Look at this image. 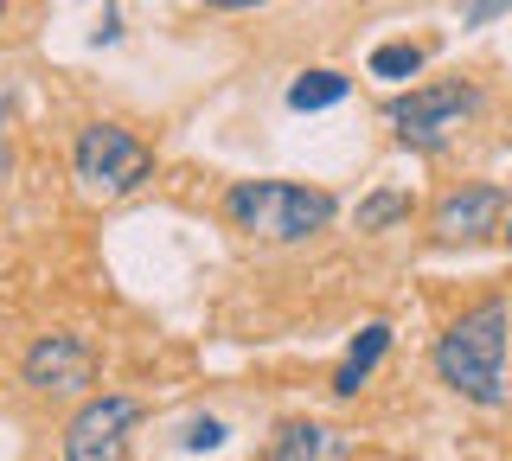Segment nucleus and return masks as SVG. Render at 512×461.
Masks as SVG:
<instances>
[{
	"instance_id": "nucleus-1",
	"label": "nucleus",
	"mask_w": 512,
	"mask_h": 461,
	"mask_svg": "<svg viewBox=\"0 0 512 461\" xmlns=\"http://www.w3.org/2000/svg\"><path fill=\"white\" fill-rule=\"evenodd\" d=\"M512 308L506 301H480L461 321H448L436 346V372L448 391H461L468 404H506V340H512Z\"/></svg>"
},
{
	"instance_id": "nucleus-2",
	"label": "nucleus",
	"mask_w": 512,
	"mask_h": 461,
	"mask_svg": "<svg viewBox=\"0 0 512 461\" xmlns=\"http://www.w3.org/2000/svg\"><path fill=\"white\" fill-rule=\"evenodd\" d=\"M333 193L320 186H295V180H237L224 193V218L237 231L263 237V244H301V237L333 225Z\"/></svg>"
},
{
	"instance_id": "nucleus-3",
	"label": "nucleus",
	"mask_w": 512,
	"mask_h": 461,
	"mask_svg": "<svg viewBox=\"0 0 512 461\" xmlns=\"http://www.w3.org/2000/svg\"><path fill=\"white\" fill-rule=\"evenodd\" d=\"M71 167H77V180H84V193L122 199L154 173V154H148V141H135L122 122H90L71 148Z\"/></svg>"
},
{
	"instance_id": "nucleus-4",
	"label": "nucleus",
	"mask_w": 512,
	"mask_h": 461,
	"mask_svg": "<svg viewBox=\"0 0 512 461\" xmlns=\"http://www.w3.org/2000/svg\"><path fill=\"white\" fill-rule=\"evenodd\" d=\"M480 97H474V84H423V90H410V97H391V129L404 148H442L448 135L461 129V116H468Z\"/></svg>"
},
{
	"instance_id": "nucleus-5",
	"label": "nucleus",
	"mask_w": 512,
	"mask_h": 461,
	"mask_svg": "<svg viewBox=\"0 0 512 461\" xmlns=\"http://www.w3.org/2000/svg\"><path fill=\"white\" fill-rule=\"evenodd\" d=\"M135 397L109 391L90 397L71 423H64V461H128V429H135Z\"/></svg>"
},
{
	"instance_id": "nucleus-6",
	"label": "nucleus",
	"mask_w": 512,
	"mask_h": 461,
	"mask_svg": "<svg viewBox=\"0 0 512 461\" xmlns=\"http://www.w3.org/2000/svg\"><path fill=\"white\" fill-rule=\"evenodd\" d=\"M26 385L39 397H71V391H90L96 385V353L90 340L77 333H45V340L26 346Z\"/></svg>"
},
{
	"instance_id": "nucleus-7",
	"label": "nucleus",
	"mask_w": 512,
	"mask_h": 461,
	"mask_svg": "<svg viewBox=\"0 0 512 461\" xmlns=\"http://www.w3.org/2000/svg\"><path fill=\"white\" fill-rule=\"evenodd\" d=\"M500 186H461V193H448L442 199V212H436V237L442 244H461V237H480V231H493V218H500Z\"/></svg>"
},
{
	"instance_id": "nucleus-8",
	"label": "nucleus",
	"mask_w": 512,
	"mask_h": 461,
	"mask_svg": "<svg viewBox=\"0 0 512 461\" xmlns=\"http://www.w3.org/2000/svg\"><path fill=\"white\" fill-rule=\"evenodd\" d=\"M346 455H352L346 429H333V423H282L263 461H346Z\"/></svg>"
},
{
	"instance_id": "nucleus-9",
	"label": "nucleus",
	"mask_w": 512,
	"mask_h": 461,
	"mask_svg": "<svg viewBox=\"0 0 512 461\" xmlns=\"http://www.w3.org/2000/svg\"><path fill=\"white\" fill-rule=\"evenodd\" d=\"M384 353H391V327L372 321V327L359 333V340H352V353L340 359V372H333V397H359V391H365V378L378 372V359H384Z\"/></svg>"
},
{
	"instance_id": "nucleus-10",
	"label": "nucleus",
	"mask_w": 512,
	"mask_h": 461,
	"mask_svg": "<svg viewBox=\"0 0 512 461\" xmlns=\"http://www.w3.org/2000/svg\"><path fill=\"white\" fill-rule=\"evenodd\" d=\"M346 90H352V77L340 71H301L295 84H288V109H333V103H346Z\"/></svg>"
},
{
	"instance_id": "nucleus-11",
	"label": "nucleus",
	"mask_w": 512,
	"mask_h": 461,
	"mask_svg": "<svg viewBox=\"0 0 512 461\" xmlns=\"http://www.w3.org/2000/svg\"><path fill=\"white\" fill-rule=\"evenodd\" d=\"M423 71V45L397 39V45H378L372 52V77H384V84H404V77Z\"/></svg>"
},
{
	"instance_id": "nucleus-12",
	"label": "nucleus",
	"mask_w": 512,
	"mask_h": 461,
	"mask_svg": "<svg viewBox=\"0 0 512 461\" xmlns=\"http://www.w3.org/2000/svg\"><path fill=\"white\" fill-rule=\"evenodd\" d=\"M397 218H410V199L404 193H372L359 205V231H384V225H397Z\"/></svg>"
},
{
	"instance_id": "nucleus-13",
	"label": "nucleus",
	"mask_w": 512,
	"mask_h": 461,
	"mask_svg": "<svg viewBox=\"0 0 512 461\" xmlns=\"http://www.w3.org/2000/svg\"><path fill=\"white\" fill-rule=\"evenodd\" d=\"M224 442V423L218 417H192L186 423V449H218Z\"/></svg>"
},
{
	"instance_id": "nucleus-14",
	"label": "nucleus",
	"mask_w": 512,
	"mask_h": 461,
	"mask_svg": "<svg viewBox=\"0 0 512 461\" xmlns=\"http://www.w3.org/2000/svg\"><path fill=\"white\" fill-rule=\"evenodd\" d=\"M500 13H512V0H461V26H487Z\"/></svg>"
},
{
	"instance_id": "nucleus-15",
	"label": "nucleus",
	"mask_w": 512,
	"mask_h": 461,
	"mask_svg": "<svg viewBox=\"0 0 512 461\" xmlns=\"http://www.w3.org/2000/svg\"><path fill=\"white\" fill-rule=\"evenodd\" d=\"M205 7H224V13H244V7H263V0H205Z\"/></svg>"
},
{
	"instance_id": "nucleus-16",
	"label": "nucleus",
	"mask_w": 512,
	"mask_h": 461,
	"mask_svg": "<svg viewBox=\"0 0 512 461\" xmlns=\"http://www.w3.org/2000/svg\"><path fill=\"white\" fill-rule=\"evenodd\" d=\"M506 244H512V225H506Z\"/></svg>"
},
{
	"instance_id": "nucleus-17",
	"label": "nucleus",
	"mask_w": 512,
	"mask_h": 461,
	"mask_svg": "<svg viewBox=\"0 0 512 461\" xmlns=\"http://www.w3.org/2000/svg\"><path fill=\"white\" fill-rule=\"evenodd\" d=\"M0 13H7V0H0Z\"/></svg>"
}]
</instances>
